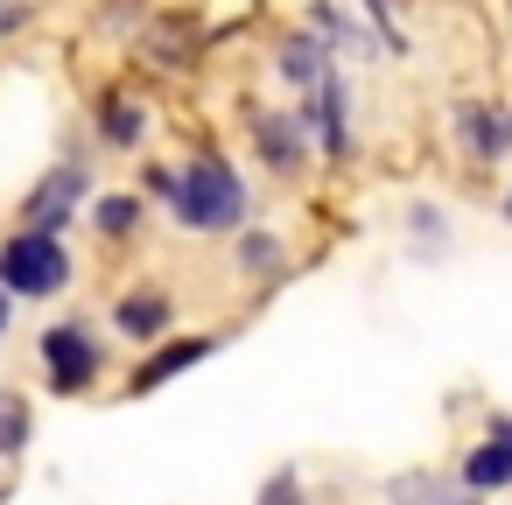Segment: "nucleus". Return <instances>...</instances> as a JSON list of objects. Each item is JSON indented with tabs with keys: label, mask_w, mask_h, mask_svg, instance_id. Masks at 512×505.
<instances>
[{
	"label": "nucleus",
	"mask_w": 512,
	"mask_h": 505,
	"mask_svg": "<svg viewBox=\"0 0 512 505\" xmlns=\"http://www.w3.org/2000/svg\"><path fill=\"white\" fill-rule=\"evenodd\" d=\"M176 218L190 225V232H232L239 218H246V183L225 169V162H190L183 176H176Z\"/></svg>",
	"instance_id": "nucleus-1"
},
{
	"label": "nucleus",
	"mask_w": 512,
	"mask_h": 505,
	"mask_svg": "<svg viewBox=\"0 0 512 505\" xmlns=\"http://www.w3.org/2000/svg\"><path fill=\"white\" fill-rule=\"evenodd\" d=\"M71 281V253L57 246V232H15L0 246V288L8 295H57Z\"/></svg>",
	"instance_id": "nucleus-2"
},
{
	"label": "nucleus",
	"mask_w": 512,
	"mask_h": 505,
	"mask_svg": "<svg viewBox=\"0 0 512 505\" xmlns=\"http://www.w3.org/2000/svg\"><path fill=\"white\" fill-rule=\"evenodd\" d=\"M43 365H50L57 393H85L99 379V344L78 323H57V330H43Z\"/></svg>",
	"instance_id": "nucleus-3"
},
{
	"label": "nucleus",
	"mask_w": 512,
	"mask_h": 505,
	"mask_svg": "<svg viewBox=\"0 0 512 505\" xmlns=\"http://www.w3.org/2000/svg\"><path fill=\"white\" fill-rule=\"evenodd\" d=\"M85 197V169H57V176H43L36 183V197H29V232H50V225H64L71 218V204Z\"/></svg>",
	"instance_id": "nucleus-4"
},
{
	"label": "nucleus",
	"mask_w": 512,
	"mask_h": 505,
	"mask_svg": "<svg viewBox=\"0 0 512 505\" xmlns=\"http://www.w3.org/2000/svg\"><path fill=\"white\" fill-rule=\"evenodd\" d=\"M197 358H211V337H183V344H162V351H148V358H141V372H134V393H155L162 379L190 372Z\"/></svg>",
	"instance_id": "nucleus-5"
},
{
	"label": "nucleus",
	"mask_w": 512,
	"mask_h": 505,
	"mask_svg": "<svg viewBox=\"0 0 512 505\" xmlns=\"http://www.w3.org/2000/svg\"><path fill=\"white\" fill-rule=\"evenodd\" d=\"M274 64H281V78H288V85H309V92L330 78V50H323L316 36H288Z\"/></svg>",
	"instance_id": "nucleus-6"
},
{
	"label": "nucleus",
	"mask_w": 512,
	"mask_h": 505,
	"mask_svg": "<svg viewBox=\"0 0 512 505\" xmlns=\"http://www.w3.org/2000/svg\"><path fill=\"white\" fill-rule=\"evenodd\" d=\"M253 134H260V155L281 169V176H295L302 169V134H295V120H274V113H253Z\"/></svg>",
	"instance_id": "nucleus-7"
},
{
	"label": "nucleus",
	"mask_w": 512,
	"mask_h": 505,
	"mask_svg": "<svg viewBox=\"0 0 512 505\" xmlns=\"http://www.w3.org/2000/svg\"><path fill=\"white\" fill-rule=\"evenodd\" d=\"M113 323H120L127 337H155V330L169 323V295H162V288H134V295H120Z\"/></svg>",
	"instance_id": "nucleus-8"
},
{
	"label": "nucleus",
	"mask_w": 512,
	"mask_h": 505,
	"mask_svg": "<svg viewBox=\"0 0 512 505\" xmlns=\"http://www.w3.org/2000/svg\"><path fill=\"white\" fill-rule=\"evenodd\" d=\"M463 484L470 491H498V484H512V449L491 435V442H477L470 456H463Z\"/></svg>",
	"instance_id": "nucleus-9"
},
{
	"label": "nucleus",
	"mask_w": 512,
	"mask_h": 505,
	"mask_svg": "<svg viewBox=\"0 0 512 505\" xmlns=\"http://www.w3.org/2000/svg\"><path fill=\"white\" fill-rule=\"evenodd\" d=\"M309 29H316L323 43H344V50H358V57H379V43H372L344 8H330V0H316V8H309Z\"/></svg>",
	"instance_id": "nucleus-10"
},
{
	"label": "nucleus",
	"mask_w": 512,
	"mask_h": 505,
	"mask_svg": "<svg viewBox=\"0 0 512 505\" xmlns=\"http://www.w3.org/2000/svg\"><path fill=\"white\" fill-rule=\"evenodd\" d=\"M316 134H323V148H330V155H344V148H351V127H344V85H337V71L316 85Z\"/></svg>",
	"instance_id": "nucleus-11"
},
{
	"label": "nucleus",
	"mask_w": 512,
	"mask_h": 505,
	"mask_svg": "<svg viewBox=\"0 0 512 505\" xmlns=\"http://www.w3.org/2000/svg\"><path fill=\"white\" fill-rule=\"evenodd\" d=\"M190 50H197V29H190V22L155 29V36H148V57H155L162 71H183V64H190Z\"/></svg>",
	"instance_id": "nucleus-12"
},
{
	"label": "nucleus",
	"mask_w": 512,
	"mask_h": 505,
	"mask_svg": "<svg viewBox=\"0 0 512 505\" xmlns=\"http://www.w3.org/2000/svg\"><path fill=\"white\" fill-rule=\"evenodd\" d=\"M99 134H106L113 148H134V141L148 134V113H141L134 99H113V106H106V120H99Z\"/></svg>",
	"instance_id": "nucleus-13"
},
{
	"label": "nucleus",
	"mask_w": 512,
	"mask_h": 505,
	"mask_svg": "<svg viewBox=\"0 0 512 505\" xmlns=\"http://www.w3.org/2000/svg\"><path fill=\"white\" fill-rule=\"evenodd\" d=\"M134 218H141V204H134V197H99V204H92V225H99L106 239H127V232H134Z\"/></svg>",
	"instance_id": "nucleus-14"
},
{
	"label": "nucleus",
	"mask_w": 512,
	"mask_h": 505,
	"mask_svg": "<svg viewBox=\"0 0 512 505\" xmlns=\"http://www.w3.org/2000/svg\"><path fill=\"white\" fill-rule=\"evenodd\" d=\"M22 435H29V414L8 400V407H0V449H22Z\"/></svg>",
	"instance_id": "nucleus-15"
},
{
	"label": "nucleus",
	"mask_w": 512,
	"mask_h": 505,
	"mask_svg": "<svg viewBox=\"0 0 512 505\" xmlns=\"http://www.w3.org/2000/svg\"><path fill=\"white\" fill-rule=\"evenodd\" d=\"M274 260H281L274 239H246V267H274Z\"/></svg>",
	"instance_id": "nucleus-16"
},
{
	"label": "nucleus",
	"mask_w": 512,
	"mask_h": 505,
	"mask_svg": "<svg viewBox=\"0 0 512 505\" xmlns=\"http://www.w3.org/2000/svg\"><path fill=\"white\" fill-rule=\"evenodd\" d=\"M358 8H365V15H372V22L393 36V0H358ZM393 50H400V36H393Z\"/></svg>",
	"instance_id": "nucleus-17"
},
{
	"label": "nucleus",
	"mask_w": 512,
	"mask_h": 505,
	"mask_svg": "<svg viewBox=\"0 0 512 505\" xmlns=\"http://www.w3.org/2000/svg\"><path fill=\"white\" fill-rule=\"evenodd\" d=\"M491 435H498V442H505V449H512V421H505V414H498V421H491Z\"/></svg>",
	"instance_id": "nucleus-18"
},
{
	"label": "nucleus",
	"mask_w": 512,
	"mask_h": 505,
	"mask_svg": "<svg viewBox=\"0 0 512 505\" xmlns=\"http://www.w3.org/2000/svg\"><path fill=\"white\" fill-rule=\"evenodd\" d=\"M0 337H8V288H0Z\"/></svg>",
	"instance_id": "nucleus-19"
},
{
	"label": "nucleus",
	"mask_w": 512,
	"mask_h": 505,
	"mask_svg": "<svg viewBox=\"0 0 512 505\" xmlns=\"http://www.w3.org/2000/svg\"><path fill=\"white\" fill-rule=\"evenodd\" d=\"M435 505H477V498H470V491H463V498H435Z\"/></svg>",
	"instance_id": "nucleus-20"
},
{
	"label": "nucleus",
	"mask_w": 512,
	"mask_h": 505,
	"mask_svg": "<svg viewBox=\"0 0 512 505\" xmlns=\"http://www.w3.org/2000/svg\"><path fill=\"white\" fill-rule=\"evenodd\" d=\"M505 218H512V197H505Z\"/></svg>",
	"instance_id": "nucleus-21"
}]
</instances>
